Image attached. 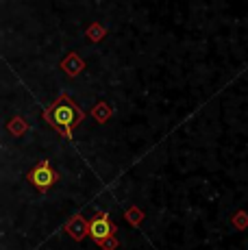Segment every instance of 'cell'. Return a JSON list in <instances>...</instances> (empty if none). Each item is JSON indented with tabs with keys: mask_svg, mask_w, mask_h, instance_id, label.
<instances>
[{
	"mask_svg": "<svg viewBox=\"0 0 248 250\" xmlns=\"http://www.w3.org/2000/svg\"><path fill=\"white\" fill-rule=\"evenodd\" d=\"M113 233H116V227L111 224V220H109L107 215H96V218H92V222H89V235L94 237V242L103 244L104 239L113 237Z\"/></svg>",
	"mask_w": 248,
	"mask_h": 250,
	"instance_id": "3",
	"label": "cell"
},
{
	"mask_svg": "<svg viewBox=\"0 0 248 250\" xmlns=\"http://www.w3.org/2000/svg\"><path fill=\"white\" fill-rule=\"evenodd\" d=\"M9 131L16 133V135H22V133L26 131V126L22 120H11V122H9Z\"/></svg>",
	"mask_w": 248,
	"mask_h": 250,
	"instance_id": "4",
	"label": "cell"
},
{
	"mask_svg": "<svg viewBox=\"0 0 248 250\" xmlns=\"http://www.w3.org/2000/svg\"><path fill=\"white\" fill-rule=\"evenodd\" d=\"M28 181L33 183L35 187H40V189H46V187H50L52 183L57 181V172L50 167L48 161H41V166L33 167L31 172H28Z\"/></svg>",
	"mask_w": 248,
	"mask_h": 250,
	"instance_id": "2",
	"label": "cell"
},
{
	"mask_svg": "<svg viewBox=\"0 0 248 250\" xmlns=\"http://www.w3.org/2000/svg\"><path fill=\"white\" fill-rule=\"evenodd\" d=\"M46 120H48L57 131L63 133L65 137H72L74 126L83 120V111L79 109V104H76L74 100H70L68 96H61L48 111H46Z\"/></svg>",
	"mask_w": 248,
	"mask_h": 250,
	"instance_id": "1",
	"label": "cell"
}]
</instances>
